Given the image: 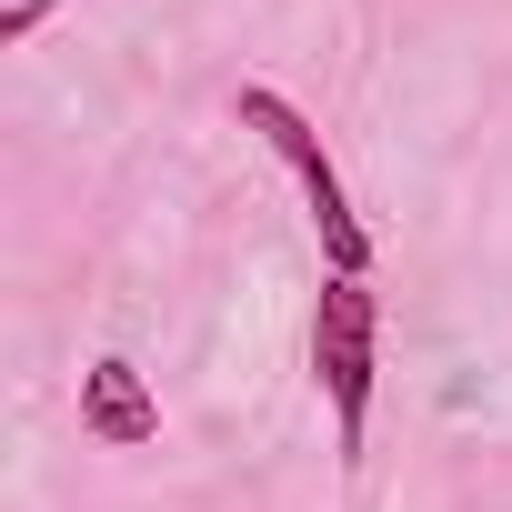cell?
<instances>
[{"label":"cell","mask_w":512,"mask_h":512,"mask_svg":"<svg viewBox=\"0 0 512 512\" xmlns=\"http://www.w3.org/2000/svg\"><path fill=\"white\" fill-rule=\"evenodd\" d=\"M372 372H382V302H372V282L332 272V282H322V312H312V382H322V402H332L342 462L362 452V422H372Z\"/></svg>","instance_id":"2"},{"label":"cell","mask_w":512,"mask_h":512,"mask_svg":"<svg viewBox=\"0 0 512 512\" xmlns=\"http://www.w3.org/2000/svg\"><path fill=\"white\" fill-rule=\"evenodd\" d=\"M81 432H91V442H111V452L161 442V402H151V382H141L121 352H101V362L81 372Z\"/></svg>","instance_id":"3"},{"label":"cell","mask_w":512,"mask_h":512,"mask_svg":"<svg viewBox=\"0 0 512 512\" xmlns=\"http://www.w3.org/2000/svg\"><path fill=\"white\" fill-rule=\"evenodd\" d=\"M41 21H51V0H11V11H0V41H31Z\"/></svg>","instance_id":"4"},{"label":"cell","mask_w":512,"mask_h":512,"mask_svg":"<svg viewBox=\"0 0 512 512\" xmlns=\"http://www.w3.org/2000/svg\"><path fill=\"white\" fill-rule=\"evenodd\" d=\"M241 131H262L272 151H282V171L302 181V201H312V231H322V262L332 272H372V231H362V211H352V191H342V171H332V151H322V131H312V111L302 101H282L272 81H241Z\"/></svg>","instance_id":"1"}]
</instances>
